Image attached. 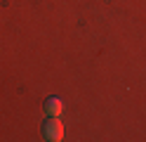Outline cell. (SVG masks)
Listing matches in <instances>:
<instances>
[{"instance_id": "obj_1", "label": "cell", "mask_w": 146, "mask_h": 142, "mask_svg": "<svg viewBox=\"0 0 146 142\" xmlns=\"http://www.w3.org/2000/svg\"><path fill=\"white\" fill-rule=\"evenodd\" d=\"M42 137L47 142L64 140V126H61L59 116H47V118H45V123H42Z\"/></svg>"}, {"instance_id": "obj_2", "label": "cell", "mask_w": 146, "mask_h": 142, "mask_svg": "<svg viewBox=\"0 0 146 142\" xmlns=\"http://www.w3.org/2000/svg\"><path fill=\"white\" fill-rule=\"evenodd\" d=\"M45 111H47V116H61L64 102L59 97H47V100H45Z\"/></svg>"}]
</instances>
